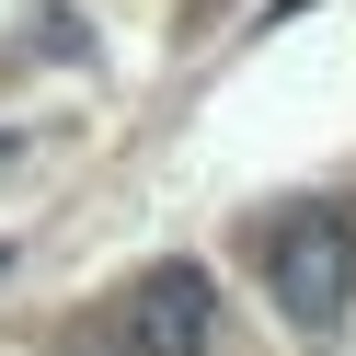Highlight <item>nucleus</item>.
I'll list each match as a JSON object with an SVG mask.
<instances>
[{"mask_svg":"<svg viewBox=\"0 0 356 356\" xmlns=\"http://www.w3.org/2000/svg\"><path fill=\"white\" fill-rule=\"evenodd\" d=\"M264 299H276L299 333H345V310H356V230L333 207H299L276 241H264Z\"/></svg>","mask_w":356,"mask_h":356,"instance_id":"1","label":"nucleus"},{"mask_svg":"<svg viewBox=\"0 0 356 356\" xmlns=\"http://www.w3.org/2000/svg\"><path fill=\"white\" fill-rule=\"evenodd\" d=\"M207 333H218V287L195 264H149L127 287V356H207Z\"/></svg>","mask_w":356,"mask_h":356,"instance_id":"2","label":"nucleus"},{"mask_svg":"<svg viewBox=\"0 0 356 356\" xmlns=\"http://www.w3.org/2000/svg\"><path fill=\"white\" fill-rule=\"evenodd\" d=\"M24 149H35V138H12V127H0V172H12V161H24Z\"/></svg>","mask_w":356,"mask_h":356,"instance_id":"3","label":"nucleus"}]
</instances>
